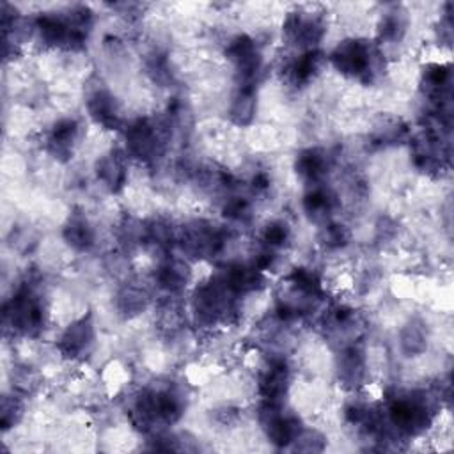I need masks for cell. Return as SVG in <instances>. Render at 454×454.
I'll use <instances>...</instances> for the list:
<instances>
[{
	"label": "cell",
	"mask_w": 454,
	"mask_h": 454,
	"mask_svg": "<svg viewBox=\"0 0 454 454\" xmlns=\"http://www.w3.org/2000/svg\"><path fill=\"white\" fill-rule=\"evenodd\" d=\"M387 417L399 434L415 436L431 424V401L424 392H408L404 395H395L388 404Z\"/></svg>",
	"instance_id": "4"
},
{
	"label": "cell",
	"mask_w": 454,
	"mask_h": 454,
	"mask_svg": "<svg viewBox=\"0 0 454 454\" xmlns=\"http://www.w3.org/2000/svg\"><path fill=\"white\" fill-rule=\"evenodd\" d=\"M339 380L346 387H358L365 378V355L356 344H348L337 358Z\"/></svg>",
	"instance_id": "19"
},
{
	"label": "cell",
	"mask_w": 454,
	"mask_h": 454,
	"mask_svg": "<svg viewBox=\"0 0 454 454\" xmlns=\"http://www.w3.org/2000/svg\"><path fill=\"white\" fill-rule=\"evenodd\" d=\"M96 330L92 323V316L85 314L80 319L73 321L66 330L60 333L57 348L60 355L71 360H80L87 356L94 346Z\"/></svg>",
	"instance_id": "11"
},
{
	"label": "cell",
	"mask_w": 454,
	"mask_h": 454,
	"mask_svg": "<svg viewBox=\"0 0 454 454\" xmlns=\"http://www.w3.org/2000/svg\"><path fill=\"white\" fill-rule=\"evenodd\" d=\"M80 137V124L76 119L64 117L53 122V126L46 131L44 147L57 160H69L74 153Z\"/></svg>",
	"instance_id": "13"
},
{
	"label": "cell",
	"mask_w": 454,
	"mask_h": 454,
	"mask_svg": "<svg viewBox=\"0 0 454 454\" xmlns=\"http://www.w3.org/2000/svg\"><path fill=\"white\" fill-rule=\"evenodd\" d=\"M291 238V229L284 220H273L268 225H264L262 232H261V239L264 243L266 248L277 250L282 248L284 245H287Z\"/></svg>",
	"instance_id": "28"
},
{
	"label": "cell",
	"mask_w": 454,
	"mask_h": 454,
	"mask_svg": "<svg viewBox=\"0 0 454 454\" xmlns=\"http://www.w3.org/2000/svg\"><path fill=\"white\" fill-rule=\"evenodd\" d=\"M291 447L300 452H321L325 449V436L314 429L303 427L291 443Z\"/></svg>",
	"instance_id": "32"
},
{
	"label": "cell",
	"mask_w": 454,
	"mask_h": 454,
	"mask_svg": "<svg viewBox=\"0 0 454 454\" xmlns=\"http://www.w3.org/2000/svg\"><path fill=\"white\" fill-rule=\"evenodd\" d=\"M257 99L255 87L252 85H236L231 103H229V117L238 126H248L254 121Z\"/></svg>",
	"instance_id": "22"
},
{
	"label": "cell",
	"mask_w": 454,
	"mask_h": 454,
	"mask_svg": "<svg viewBox=\"0 0 454 454\" xmlns=\"http://www.w3.org/2000/svg\"><path fill=\"white\" fill-rule=\"evenodd\" d=\"M176 239L186 255L211 259L223 248L225 232L207 220H193L181 227Z\"/></svg>",
	"instance_id": "7"
},
{
	"label": "cell",
	"mask_w": 454,
	"mask_h": 454,
	"mask_svg": "<svg viewBox=\"0 0 454 454\" xmlns=\"http://www.w3.org/2000/svg\"><path fill=\"white\" fill-rule=\"evenodd\" d=\"M147 301H149L147 291L140 286H135V284H129V286L122 287L121 293L117 294V307L126 316L140 314L142 310H145Z\"/></svg>",
	"instance_id": "25"
},
{
	"label": "cell",
	"mask_w": 454,
	"mask_h": 454,
	"mask_svg": "<svg viewBox=\"0 0 454 454\" xmlns=\"http://www.w3.org/2000/svg\"><path fill=\"white\" fill-rule=\"evenodd\" d=\"M289 367L282 358H273L259 376V394L262 403L280 404L289 388Z\"/></svg>",
	"instance_id": "14"
},
{
	"label": "cell",
	"mask_w": 454,
	"mask_h": 454,
	"mask_svg": "<svg viewBox=\"0 0 454 454\" xmlns=\"http://www.w3.org/2000/svg\"><path fill=\"white\" fill-rule=\"evenodd\" d=\"M349 229L342 223H332V222H326L323 227H321V232H319V241L323 247L330 248V250H337V248H342L349 243Z\"/></svg>",
	"instance_id": "29"
},
{
	"label": "cell",
	"mask_w": 454,
	"mask_h": 454,
	"mask_svg": "<svg viewBox=\"0 0 454 454\" xmlns=\"http://www.w3.org/2000/svg\"><path fill=\"white\" fill-rule=\"evenodd\" d=\"M62 236L69 247L74 250H89L94 245V229L90 222L82 213H73L64 223Z\"/></svg>",
	"instance_id": "23"
},
{
	"label": "cell",
	"mask_w": 454,
	"mask_h": 454,
	"mask_svg": "<svg viewBox=\"0 0 454 454\" xmlns=\"http://www.w3.org/2000/svg\"><path fill=\"white\" fill-rule=\"evenodd\" d=\"M303 211L316 223H326L337 206L335 195L323 184H310L309 192L303 195Z\"/></svg>",
	"instance_id": "18"
},
{
	"label": "cell",
	"mask_w": 454,
	"mask_h": 454,
	"mask_svg": "<svg viewBox=\"0 0 454 454\" xmlns=\"http://www.w3.org/2000/svg\"><path fill=\"white\" fill-rule=\"evenodd\" d=\"M294 168L298 176L309 184H321L330 170V156L325 149L309 147L298 153Z\"/></svg>",
	"instance_id": "15"
},
{
	"label": "cell",
	"mask_w": 454,
	"mask_h": 454,
	"mask_svg": "<svg viewBox=\"0 0 454 454\" xmlns=\"http://www.w3.org/2000/svg\"><path fill=\"white\" fill-rule=\"evenodd\" d=\"M223 215L232 222H247L250 218V202L241 195H232L223 204Z\"/></svg>",
	"instance_id": "33"
},
{
	"label": "cell",
	"mask_w": 454,
	"mask_h": 454,
	"mask_svg": "<svg viewBox=\"0 0 454 454\" xmlns=\"http://www.w3.org/2000/svg\"><path fill=\"white\" fill-rule=\"evenodd\" d=\"M408 135V128L406 124H403L399 119H387L381 124L376 126L372 138L376 140V144L380 145H388V144H397L399 140H403Z\"/></svg>",
	"instance_id": "27"
},
{
	"label": "cell",
	"mask_w": 454,
	"mask_h": 454,
	"mask_svg": "<svg viewBox=\"0 0 454 454\" xmlns=\"http://www.w3.org/2000/svg\"><path fill=\"white\" fill-rule=\"evenodd\" d=\"M4 325L27 337H34L44 328L43 298L32 286H21L4 305Z\"/></svg>",
	"instance_id": "3"
},
{
	"label": "cell",
	"mask_w": 454,
	"mask_h": 454,
	"mask_svg": "<svg viewBox=\"0 0 454 454\" xmlns=\"http://www.w3.org/2000/svg\"><path fill=\"white\" fill-rule=\"evenodd\" d=\"M87 112L92 121L105 129H117L122 126V110L117 98L105 87H96L87 96Z\"/></svg>",
	"instance_id": "12"
},
{
	"label": "cell",
	"mask_w": 454,
	"mask_h": 454,
	"mask_svg": "<svg viewBox=\"0 0 454 454\" xmlns=\"http://www.w3.org/2000/svg\"><path fill=\"white\" fill-rule=\"evenodd\" d=\"M236 294L223 284L220 277L197 287L193 294V316L202 326H213L234 312Z\"/></svg>",
	"instance_id": "5"
},
{
	"label": "cell",
	"mask_w": 454,
	"mask_h": 454,
	"mask_svg": "<svg viewBox=\"0 0 454 454\" xmlns=\"http://www.w3.org/2000/svg\"><path fill=\"white\" fill-rule=\"evenodd\" d=\"M284 35L289 44L301 51L316 50L317 43L325 35V23L319 14L307 11L289 12L284 23Z\"/></svg>",
	"instance_id": "10"
},
{
	"label": "cell",
	"mask_w": 454,
	"mask_h": 454,
	"mask_svg": "<svg viewBox=\"0 0 454 454\" xmlns=\"http://www.w3.org/2000/svg\"><path fill=\"white\" fill-rule=\"evenodd\" d=\"M170 135V124L153 119H137L126 126V151L129 156L153 161L161 156Z\"/></svg>",
	"instance_id": "6"
},
{
	"label": "cell",
	"mask_w": 454,
	"mask_h": 454,
	"mask_svg": "<svg viewBox=\"0 0 454 454\" xmlns=\"http://www.w3.org/2000/svg\"><path fill=\"white\" fill-rule=\"evenodd\" d=\"M92 12L87 7H74L66 12H43L35 18L34 28L48 46L80 50L90 30Z\"/></svg>",
	"instance_id": "1"
},
{
	"label": "cell",
	"mask_w": 454,
	"mask_h": 454,
	"mask_svg": "<svg viewBox=\"0 0 454 454\" xmlns=\"http://www.w3.org/2000/svg\"><path fill=\"white\" fill-rule=\"evenodd\" d=\"M450 69L449 66L442 64H431L424 69L422 73V82L420 89L424 96L431 101H434L440 108V101L443 98H449V89H450Z\"/></svg>",
	"instance_id": "21"
},
{
	"label": "cell",
	"mask_w": 454,
	"mask_h": 454,
	"mask_svg": "<svg viewBox=\"0 0 454 454\" xmlns=\"http://www.w3.org/2000/svg\"><path fill=\"white\" fill-rule=\"evenodd\" d=\"M259 424L266 434V438L277 445V447H291L298 433L303 429L300 419L284 410L282 403L273 404V403H262L259 410Z\"/></svg>",
	"instance_id": "9"
},
{
	"label": "cell",
	"mask_w": 454,
	"mask_h": 454,
	"mask_svg": "<svg viewBox=\"0 0 454 454\" xmlns=\"http://www.w3.org/2000/svg\"><path fill=\"white\" fill-rule=\"evenodd\" d=\"M220 278L236 296L255 291L264 282L262 271H259L254 264H232L223 270Z\"/></svg>",
	"instance_id": "20"
},
{
	"label": "cell",
	"mask_w": 454,
	"mask_h": 454,
	"mask_svg": "<svg viewBox=\"0 0 454 454\" xmlns=\"http://www.w3.org/2000/svg\"><path fill=\"white\" fill-rule=\"evenodd\" d=\"M190 278L188 264L181 259H167L156 271V282L168 293L181 291Z\"/></svg>",
	"instance_id": "24"
},
{
	"label": "cell",
	"mask_w": 454,
	"mask_h": 454,
	"mask_svg": "<svg viewBox=\"0 0 454 454\" xmlns=\"http://www.w3.org/2000/svg\"><path fill=\"white\" fill-rule=\"evenodd\" d=\"M96 174L106 190H110L112 193L121 192L128 179V167H126L124 154L119 151H110L103 154L96 163Z\"/></svg>",
	"instance_id": "17"
},
{
	"label": "cell",
	"mask_w": 454,
	"mask_h": 454,
	"mask_svg": "<svg viewBox=\"0 0 454 454\" xmlns=\"http://www.w3.org/2000/svg\"><path fill=\"white\" fill-rule=\"evenodd\" d=\"M330 62L340 74L362 83H371L381 73L383 53L372 41L346 39L333 48Z\"/></svg>",
	"instance_id": "2"
},
{
	"label": "cell",
	"mask_w": 454,
	"mask_h": 454,
	"mask_svg": "<svg viewBox=\"0 0 454 454\" xmlns=\"http://www.w3.org/2000/svg\"><path fill=\"white\" fill-rule=\"evenodd\" d=\"M406 32V16L401 9H394L383 14L380 23V39L387 43H397Z\"/></svg>",
	"instance_id": "26"
},
{
	"label": "cell",
	"mask_w": 454,
	"mask_h": 454,
	"mask_svg": "<svg viewBox=\"0 0 454 454\" xmlns=\"http://www.w3.org/2000/svg\"><path fill=\"white\" fill-rule=\"evenodd\" d=\"M401 346L408 355L422 353L426 348V335L422 330V325H408L401 333Z\"/></svg>",
	"instance_id": "31"
},
{
	"label": "cell",
	"mask_w": 454,
	"mask_h": 454,
	"mask_svg": "<svg viewBox=\"0 0 454 454\" xmlns=\"http://www.w3.org/2000/svg\"><path fill=\"white\" fill-rule=\"evenodd\" d=\"M225 55L234 66L236 85L255 87L257 78L262 71V57L255 41L245 34H239L229 41Z\"/></svg>",
	"instance_id": "8"
},
{
	"label": "cell",
	"mask_w": 454,
	"mask_h": 454,
	"mask_svg": "<svg viewBox=\"0 0 454 454\" xmlns=\"http://www.w3.org/2000/svg\"><path fill=\"white\" fill-rule=\"evenodd\" d=\"M325 64V55L316 48V50H307V51H301L300 55H296L287 69H286V74H287V80L294 85V87H303V85H309L319 73H321V67Z\"/></svg>",
	"instance_id": "16"
},
{
	"label": "cell",
	"mask_w": 454,
	"mask_h": 454,
	"mask_svg": "<svg viewBox=\"0 0 454 454\" xmlns=\"http://www.w3.org/2000/svg\"><path fill=\"white\" fill-rule=\"evenodd\" d=\"M23 417V403L18 395H4L0 406V424L4 429L12 427Z\"/></svg>",
	"instance_id": "30"
}]
</instances>
